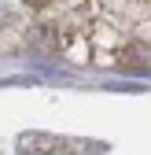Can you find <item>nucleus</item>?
Segmentation results:
<instances>
[{
  "label": "nucleus",
  "mask_w": 151,
  "mask_h": 155,
  "mask_svg": "<svg viewBox=\"0 0 151 155\" xmlns=\"http://www.w3.org/2000/svg\"><path fill=\"white\" fill-rule=\"evenodd\" d=\"M22 4H30V8H41V4H48V0H22Z\"/></svg>",
  "instance_id": "nucleus-1"
}]
</instances>
